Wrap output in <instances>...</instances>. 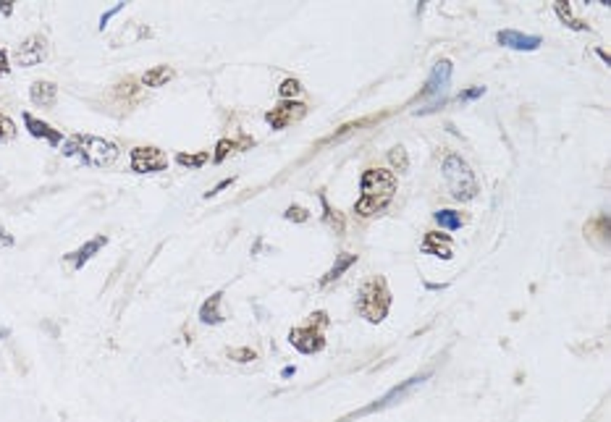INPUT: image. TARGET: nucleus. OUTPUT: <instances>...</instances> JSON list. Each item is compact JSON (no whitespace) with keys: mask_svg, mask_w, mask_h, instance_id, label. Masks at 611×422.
I'll return each instance as SVG.
<instances>
[{"mask_svg":"<svg viewBox=\"0 0 611 422\" xmlns=\"http://www.w3.org/2000/svg\"><path fill=\"white\" fill-rule=\"evenodd\" d=\"M359 194L354 212L359 218H372L378 212H383L388 208V202L397 194V176L394 171H383V168H368L359 179Z\"/></svg>","mask_w":611,"mask_h":422,"instance_id":"obj_1","label":"nucleus"},{"mask_svg":"<svg viewBox=\"0 0 611 422\" xmlns=\"http://www.w3.org/2000/svg\"><path fill=\"white\" fill-rule=\"evenodd\" d=\"M63 155L68 158H79L87 165L94 168H108L119 158V147L110 139L92 137V134H74L63 142Z\"/></svg>","mask_w":611,"mask_h":422,"instance_id":"obj_2","label":"nucleus"},{"mask_svg":"<svg viewBox=\"0 0 611 422\" xmlns=\"http://www.w3.org/2000/svg\"><path fill=\"white\" fill-rule=\"evenodd\" d=\"M391 310V291H388V283H385L383 276H372L368 278L357 291V312L368 323H381L385 320Z\"/></svg>","mask_w":611,"mask_h":422,"instance_id":"obj_3","label":"nucleus"},{"mask_svg":"<svg viewBox=\"0 0 611 422\" xmlns=\"http://www.w3.org/2000/svg\"><path fill=\"white\" fill-rule=\"evenodd\" d=\"M441 171H443V181H446V186H449V192H452L454 199L470 202V199L478 197V192H480L478 179H475V173H472V168H470V163H467L462 155H446V158H443V165H441Z\"/></svg>","mask_w":611,"mask_h":422,"instance_id":"obj_4","label":"nucleus"},{"mask_svg":"<svg viewBox=\"0 0 611 422\" xmlns=\"http://www.w3.org/2000/svg\"><path fill=\"white\" fill-rule=\"evenodd\" d=\"M325 323H328V317L323 315L318 320V325L310 323V325L289 330V341H292L294 349H299L302 354H315V352H320V349L325 346V336H323V325H325Z\"/></svg>","mask_w":611,"mask_h":422,"instance_id":"obj_5","label":"nucleus"},{"mask_svg":"<svg viewBox=\"0 0 611 422\" xmlns=\"http://www.w3.org/2000/svg\"><path fill=\"white\" fill-rule=\"evenodd\" d=\"M129 163H132L134 173H158V171H166V168H168V155H166L160 147L139 145L132 150Z\"/></svg>","mask_w":611,"mask_h":422,"instance_id":"obj_6","label":"nucleus"},{"mask_svg":"<svg viewBox=\"0 0 611 422\" xmlns=\"http://www.w3.org/2000/svg\"><path fill=\"white\" fill-rule=\"evenodd\" d=\"M452 74H454L452 61H449V58H441L439 63L433 66V71H430V77H428L425 81V90L420 92V97H423V100L439 97V106H443V103H446V90H449Z\"/></svg>","mask_w":611,"mask_h":422,"instance_id":"obj_7","label":"nucleus"},{"mask_svg":"<svg viewBox=\"0 0 611 422\" xmlns=\"http://www.w3.org/2000/svg\"><path fill=\"white\" fill-rule=\"evenodd\" d=\"M45 58H48V40H45L42 34H29L14 53L16 66H24V68L40 66Z\"/></svg>","mask_w":611,"mask_h":422,"instance_id":"obj_8","label":"nucleus"},{"mask_svg":"<svg viewBox=\"0 0 611 422\" xmlns=\"http://www.w3.org/2000/svg\"><path fill=\"white\" fill-rule=\"evenodd\" d=\"M305 103H294V100H283V103H279V106L273 108V110H270V113H268L266 116V121L268 123H270V126H273V129H286V126H289V123H292V121H297V119H302V116H305Z\"/></svg>","mask_w":611,"mask_h":422,"instance_id":"obj_9","label":"nucleus"},{"mask_svg":"<svg viewBox=\"0 0 611 422\" xmlns=\"http://www.w3.org/2000/svg\"><path fill=\"white\" fill-rule=\"evenodd\" d=\"M430 378V372H423V375H414V378H410V381H404L401 385H397V388H391L388 394L383 396V399H378L375 404H370L368 409H362L359 414H370V412H375V409H385V407H391V404H397V401H401L404 396L412 391L414 385H420L423 381H428Z\"/></svg>","mask_w":611,"mask_h":422,"instance_id":"obj_10","label":"nucleus"},{"mask_svg":"<svg viewBox=\"0 0 611 422\" xmlns=\"http://www.w3.org/2000/svg\"><path fill=\"white\" fill-rule=\"evenodd\" d=\"M496 40H499V45H504V48H512V50H528V53L538 50V48L543 45V40H541L538 34H522V32H517V29H501V32L496 34Z\"/></svg>","mask_w":611,"mask_h":422,"instance_id":"obj_11","label":"nucleus"},{"mask_svg":"<svg viewBox=\"0 0 611 422\" xmlns=\"http://www.w3.org/2000/svg\"><path fill=\"white\" fill-rule=\"evenodd\" d=\"M106 244H108V237H106V234H100V237L90 239V241H87L84 247H79V250L68 252V254H66L68 268H71V270H81V268L90 263V260H92L94 254L103 250Z\"/></svg>","mask_w":611,"mask_h":422,"instance_id":"obj_12","label":"nucleus"},{"mask_svg":"<svg viewBox=\"0 0 611 422\" xmlns=\"http://www.w3.org/2000/svg\"><path fill=\"white\" fill-rule=\"evenodd\" d=\"M24 123H27V132L32 134V137H37V139H45L50 147H58L61 142H63V134L58 132V129H53L50 123H45V121L40 119H34L32 113H24Z\"/></svg>","mask_w":611,"mask_h":422,"instance_id":"obj_13","label":"nucleus"},{"mask_svg":"<svg viewBox=\"0 0 611 422\" xmlns=\"http://www.w3.org/2000/svg\"><path fill=\"white\" fill-rule=\"evenodd\" d=\"M423 252L428 254H436L441 260H452L454 257V250H452V239L449 234H439V231H430L423 241Z\"/></svg>","mask_w":611,"mask_h":422,"instance_id":"obj_14","label":"nucleus"},{"mask_svg":"<svg viewBox=\"0 0 611 422\" xmlns=\"http://www.w3.org/2000/svg\"><path fill=\"white\" fill-rule=\"evenodd\" d=\"M29 97H32V103L40 108H53L55 106V97H58V87H55L53 81H32V87H29Z\"/></svg>","mask_w":611,"mask_h":422,"instance_id":"obj_15","label":"nucleus"},{"mask_svg":"<svg viewBox=\"0 0 611 422\" xmlns=\"http://www.w3.org/2000/svg\"><path fill=\"white\" fill-rule=\"evenodd\" d=\"M221 302H223V291H218V294H213L210 299L202 302V307H199V320H202L205 325H218V323H223Z\"/></svg>","mask_w":611,"mask_h":422,"instance_id":"obj_16","label":"nucleus"},{"mask_svg":"<svg viewBox=\"0 0 611 422\" xmlns=\"http://www.w3.org/2000/svg\"><path fill=\"white\" fill-rule=\"evenodd\" d=\"M357 263V254H349V252H344V254H339L336 257V263H333V268L325 273V276L320 278V286H328V283H333L336 278H341L352 268V265Z\"/></svg>","mask_w":611,"mask_h":422,"instance_id":"obj_17","label":"nucleus"},{"mask_svg":"<svg viewBox=\"0 0 611 422\" xmlns=\"http://www.w3.org/2000/svg\"><path fill=\"white\" fill-rule=\"evenodd\" d=\"M171 79H173V68H168V66H155V68H150V71H145V77H142V84H145V87H152V90H158V87L168 84Z\"/></svg>","mask_w":611,"mask_h":422,"instance_id":"obj_18","label":"nucleus"},{"mask_svg":"<svg viewBox=\"0 0 611 422\" xmlns=\"http://www.w3.org/2000/svg\"><path fill=\"white\" fill-rule=\"evenodd\" d=\"M433 218H436V223H439L441 228H446V231H459V228L465 225L462 212H457V210H439V212H433Z\"/></svg>","mask_w":611,"mask_h":422,"instance_id":"obj_19","label":"nucleus"},{"mask_svg":"<svg viewBox=\"0 0 611 422\" xmlns=\"http://www.w3.org/2000/svg\"><path fill=\"white\" fill-rule=\"evenodd\" d=\"M208 160H210V152H205V150H202V152H194V155H189V152H179V155H176V163L184 165V168H202Z\"/></svg>","mask_w":611,"mask_h":422,"instance_id":"obj_20","label":"nucleus"},{"mask_svg":"<svg viewBox=\"0 0 611 422\" xmlns=\"http://www.w3.org/2000/svg\"><path fill=\"white\" fill-rule=\"evenodd\" d=\"M557 16L567 24V27L572 29H577V32H588V24H583V21H577L574 16H572V6L570 3H557Z\"/></svg>","mask_w":611,"mask_h":422,"instance_id":"obj_21","label":"nucleus"},{"mask_svg":"<svg viewBox=\"0 0 611 422\" xmlns=\"http://www.w3.org/2000/svg\"><path fill=\"white\" fill-rule=\"evenodd\" d=\"M388 160H391V165H394L399 173L410 171V158H407V150H404L401 145H397L391 152H388Z\"/></svg>","mask_w":611,"mask_h":422,"instance_id":"obj_22","label":"nucleus"},{"mask_svg":"<svg viewBox=\"0 0 611 422\" xmlns=\"http://www.w3.org/2000/svg\"><path fill=\"white\" fill-rule=\"evenodd\" d=\"M299 92H302V84H299L297 79H283V81H281L279 94L283 97V100H292V97H297Z\"/></svg>","mask_w":611,"mask_h":422,"instance_id":"obj_23","label":"nucleus"},{"mask_svg":"<svg viewBox=\"0 0 611 422\" xmlns=\"http://www.w3.org/2000/svg\"><path fill=\"white\" fill-rule=\"evenodd\" d=\"M16 137V123L8 116L0 113V142H11Z\"/></svg>","mask_w":611,"mask_h":422,"instance_id":"obj_24","label":"nucleus"},{"mask_svg":"<svg viewBox=\"0 0 611 422\" xmlns=\"http://www.w3.org/2000/svg\"><path fill=\"white\" fill-rule=\"evenodd\" d=\"M283 218H286V221H294V223H305V221H310V212H307L302 205H292V208H286Z\"/></svg>","mask_w":611,"mask_h":422,"instance_id":"obj_25","label":"nucleus"},{"mask_svg":"<svg viewBox=\"0 0 611 422\" xmlns=\"http://www.w3.org/2000/svg\"><path fill=\"white\" fill-rule=\"evenodd\" d=\"M231 150H237V142H231V139H221L218 145H215V155H213V163H223L228 158V152Z\"/></svg>","mask_w":611,"mask_h":422,"instance_id":"obj_26","label":"nucleus"},{"mask_svg":"<svg viewBox=\"0 0 611 422\" xmlns=\"http://www.w3.org/2000/svg\"><path fill=\"white\" fill-rule=\"evenodd\" d=\"M320 205H323V210H325V223H331L336 231H341L344 228V221L336 215L333 218V210H331V205H328V199H325V194H320Z\"/></svg>","mask_w":611,"mask_h":422,"instance_id":"obj_27","label":"nucleus"},{"mask_svg":"<svg viewBox=\"0 0 611 422\" xmlns=\"http://www.w3.org/2000/svg\"><path fill=\"white\" fill-rule=\"evenodd\" d=\"M228 356L237 359V362H254V359H257V352H254V349H231Z\"/></svg>","mask_w":611,"mask_h":422,"instance_id":"obj_28","label":"nucleus"},{"mask_svg":"<svg viewBox=\"0 0 611 422\" xmlns=\"http://www.w3.org/2000/svg\"><path fill=\"white\" fill-rule=\"evenodd\" d=\"M121 8H123V3H116V6L110 8V11H106V14L100 16V29H106V24H108V21H110V19H113V16L119 14Z\"/></svg>","mask_w":611,"mask_h":422,"instance_id":"obj_29","label":"nucleus"},{"mask_svg":"<svg viewBox=\"0 0 611 422\" xmlns=\"http://www.w3.org/2000/svg\"><path fill=\"white\" fill-rule=\"evenodd\" d=\"M485 94V87H472V90H467V92L459 94V100H478Z\"/></svg>","mask_w":611,"mask_h":422,"instance_id":"obj_30","label":"nucleus"},{"mask_svg":"<svg viewBox=\"0 0 611 422\" xmlns=\"http://www.w3.org/2000/svg\"><path fill=\"white\" fill-rule=\"evenodd\" d=\"M231 184H234V179H223V181H221V184H218V186H213V189H210V192H208L205 197H208V199L215 197L218 192H223V189H226V186H231Z\"/></svg>","mask_w":611,"mask_h":422,"instance_id":"obj_31","label":"nucleus"},{"mask_svg":"<svg viewBox=\"0 0 611 422\" xmlns=\"http://www.w3.org/2000/svg\"><path fill=\"white\" fill-rule=\"evenodd\" d=\"M11 244H14V237L6 228H0V247H11Z\"/></svg>","mask_w":611,"mask_h":422,"instance_id":"obj_32","label":"nucleus"},{"mask_svg":"<svg viewBox=\"0 0 611 422\" xmlns=\"http://www.w3.org/2000/svg\"><path fill=\"white\" fill-rule=\"evenodd\" d=\"M0 11L6 16H11V11H14V6H11V0H0Z\"/></svg>","mask_w":611,"mask_h":422,"instance_id":"obj_33","label":"nucleus"},{"mask_svg":"<svg viewBox=\"0 0 611 422\" xmlns=\"http://www.w3.org/2000/svg\"><path fill=\"white\" fill-rule=\"evenodd\" d=\"M294 372H297L294 368H283V372H281V375H283V378H292Z\"/></svg>","mask_w":611,"mask_h":422,"instance_id":"obj_34","label":"nucleus"},{"mask_svg":"<svg viewBox=\"0 0 611 422\" xmlns=\"http://www.w3.org/2000/svg\"><path fill=\"white\" fill-rule=\"evenodd\" d=\"M598 55H601V58H603V61H606V63H611V58H609V53H603V50H596Z\"/></svg>","mask_w":611,"mask_h":422,"instance_id":"obj_35","label":"nucleus"}]
</instances>
